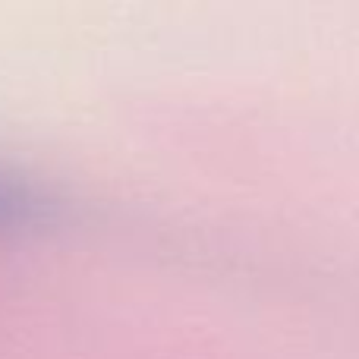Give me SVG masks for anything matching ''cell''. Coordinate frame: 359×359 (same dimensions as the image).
<instances>
[{
  "label": "cell",
  "mask_w": 359,
  "mask_h": 359,
  "mask_svg": "<svg viewBox=\"0 0 359 359\" xmlns=\"http://www.w3.org/2000/svg\"><path fill=\"white\" fill-rule=\"evenodd\" d=\"M48 211V196L29 183V180L0 168V230L19 227Z\"/></svg>",
  "instance_id": "obj_1"
}]
</instances>
